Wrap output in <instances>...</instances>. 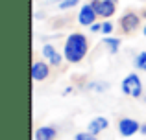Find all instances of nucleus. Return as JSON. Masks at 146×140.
<instances>
[{"mask_svg":"<svg viewBox=\"0 0 146 140\" xmlns=\"http://www.w3.org/2000/svg\"><path fill=\"white\" fill-rule=\"evenodd\" d=\"M139 133H143V135H146V126H141V131Z\"/></svg>","mask_w":146,"mask_h":140,"instance_id":"nucleus-19","label":"nucleus"},{"mask_svg":"<svg viewBox=\"0 0 146 140\" xmlns=\"http://www.w3.org/2000/svg\"><path fill=\"white\" fill-rule=\"evenodd\" d=\"M91 32H94V33H96V32H102V24H96V22H94V24L91 26Z\"/></svg>","mask_w":146,"mask_h":140,"instance_id":"nucleus-17","label":"nucleus"},{"mask_svg":"<svg viewBox=\"0 0 146 140\" xmlns=\"http://www.w3.org/2000/svg\"><path fill=\"white\" fill-rule=\"evenodd\" d=\"M96 11H94L93 4H83L82 7H80V13H78V22L82 26H93L94 22H96Z\"/></svg>","mask_w":146,"mask_h":140,"instance_id":"nucleus-5","label":"nucleus"},{"mask_svg":"<svg viewBox=\"0 0 146 140\" xmlns=\"http://www.w3.org/2000/svg\"><path fill=\"white\" fill-rule=\"evenodd\" d=\"M87 89L89 90H96V92H104V90L109 89V83H98V81H93L87 85Z\"/></svg>","mask_w":146,"mask_h":140,"instance_id":"nucleus-12","label":"nucleus"},{"mask_svg":"<svg viewBox=\"0 0 146 140\" xmlns=\"http://www.w3.org/2000/svg\"><path fill=\"white\" fill-rule=\"evenodd\" d=\"M74 140H98V137L93 135V133H89V131H82V133H76Z\"/></svg>","mask_w":146,"mask_h":140,"instance_id":"nucleus-14","label":"nucleus"},{"mask_svg":"<svg viewBox=\"0 0 146 140\" xmlns=\"http://www.w3.org/2000/svg\"><path fill=\"white\" fill-rule=\"evenodd\" d=\"M89 52V41L83 33H70L65 41V48H63V55L68 63L76 65L80 63Z\"/></svg>","mask_w":146,"mask_h":140,"instance_id":"nucleus-1","label":"nucleus"},{"mask_svg":"<svg viewBox=\"0 0 146 140\" xmlns=\"http://www.w3.org/2000/svg\"><path fill=\"white\" fill-rule=\"evenodd\" d=\"M143 70H144V72H146V65H144V66H143Z\"/></svg>","mask_w":146,"mask_h":140,"instance_id":"nucleus-21","label":"nucleus"},{"mask_svg":"<svg viewBox=\"0 0 146 140\" xmlns=\"http://www.w3.org/2000/svg\"><path fill=\"white\" fill-rule=\"evenodd\" d=\"M80 4V0H61L57 6H59L61 11H67V9H72V7H76Z\"/></svg>","mask_w":146,"mask_h":140,"instance_id":"nucleus-13","label":"nucleus"},{"mask_svg":"<svg viewBox=\"0 0 146 140\" xmlns=\"http://www.w3.org/2000/svg\"><path fill=\"white\" fill-rule=\"evenodd\" d=\"M113 30H115V26L111 24V22H104V24H102V33H104V35L113 33Z\"/></svg>","mask_w":146,"mask_h":140,"instance_id":"nucleus-16","label":"nucleus"},{"mask_svg":"<svg viewBox=\"0 0 146 140\" xmlns=\"http://www.w3.org/2000/svg\"><path fill=\"white\" fill-rule=\"evenodd\" d=\"M143 35L146 37V26H144V28H143Z\"/></svg>","mask_w":146,"mask_h":140,"instance_id":"nucleus-20","label":"nucleus"},{"mask_svg":"<svg viewBox=\"0 0 146 140\" xmlns=\"http://www.w3.org/2000/svg\"><path fill=\"white\" fill-rule=\"evenodd\" d=\"M139 131H141V124L137 120H133V118H120L118 120V133L122 137H126V138L133 137Z\"/></svg>","mask_w":146,"mask_h":140,"instance_id":"nucleus-4","label":"nucleus"},{"mask_svg":"<svg viewBox=\"0 0 146 140\" xmlns=\"http://www.w3.org/2000/svg\"><path fill=\"white\" fill-rule=\"evenodd\" d=\"M144 18H146V11H144Z\"/></svg>","mask_w":146,"mask_h":140,"instance_id":"nucleus-22","label":"nucleus"},{"mask_svg":"<svg viewBox=\"0 0 146 140\" xmlns=\"http://www.w3.org/2000/svg\"><path fill=\"white\" fill-rule=\"evenodd\" d=\"M43 55L46 57V61L52 66H59L61 63H63V57H65V55H61L52 44H44V46H43Z\"/></svg>","mask_w":146,"mask_h":140,"instance_id":"nucleus-9","label":"nucleus"},{"mask_svg":"<svg viewBox=\"0 0 146 140\" xmlns=\"http://www.w3.org/2000/svg\"><path fill=\"white\" fill-rule=\"evenodd\" d=\"M104 44L107 46V50H109V54H117L118 48H120V39H115V37H106L104 39Z\"/></svg>","mask_w":146,"mask_h":140,"instance_id":"nucleus-11","label":"nucleus"},{"mask_svg":"<svg viewBox=\"0 0 146 140\" xmlns=\"http://www.w3.org/2000/svg\"><path fill=\"white\" fill-rule=\"evenodd\" d=\"M139 24H141V17L137 13H133V11L124 13V15H122V18H120V28L124 30V33L135 32V30L139 28Z\"/></svg>","mask_w":146,"mask_h":140,"instance_id":"nucleus-6","label":"nucleus"},{"mask_svg":"<svg viewBox=\"0 0 146 140\" xmlns=\"http://www.w3.org/2000/svg\"><path fill=\"white\" fill-rule=\"evenodd\" d=\"M48 76H50V63L35 61L32 65V78H33V81H44Z\"/></svg>","mask_w":146,"mask_h":140,"instance_id":"nucleus-7","label":"nucleus"},{"mask_svg":"<svg viewBox=\"0 0 146 140\" xmlns=\"http://www.w3.org/2000/svg\"><path fill=\"white\" fill-rule=\"evenodd\" d=\"M61 0H43V4H46V6H50V4H59Z\"/></svg>","mask_w":146,"mask_h":140,"instance_id":"nucleus-18","label":"nucleus"},{"mask_svg":"<svg viewBox=\"0 0 146 140\" xmlns=\"http://www.w3.org/2000/svg\"><path fill=\"white\" fill-rule=\"evenodd\" d=\"M144 65H146V52H141V54L135 57V66L143 70V66H144Z\"/></svg>","mask_w":146,"mask_h":140,"instance_id":"nucleus-15","label":"nucleus"},{"mask_svg":"<svg viewBox=\"0 0 146 140\" xmlns=\"http://www.w3.org/2000/svg\"><path fill=\"white\" fill-rule=\"evenodd\" d=\"M91 4H93L96 15L102 18L113 17L115 11H117V0H93Z\"/></svg>","mask_w":146,"mask_h":140,"instance_id":"nucleus-3","label":"nucleus"},{"mask_svg":"<svg viewBox=\"0 0 146 140\" xmlns=\"http://www.w3.org/2000/svg\"><path fill=\"white\" fill-rule=\"evenodd\" d=\"M107 127H109V120H107L106 116H94V118L89 122V126H87V131L98 137V135L102 133V131H106Z\"/></svg>","mask_w":146,"mask_h":140,"instance_id":"nucleus-8","label":"nucleus"},{"mask_svg":"<svg viewBox=\"0 0 146 140\" xmlns=\"http://www.w3.org/2000/svg\"><path fill=\"white\" fill-rule=\"evenodd\" d=\"M57 129L52 126H41L35 129V140H56Z\"/></svg>","mask_w":146,"mask_h":140,"instance_id":"nucleus-10","label":"nucleus"},{"mask_svg":"<svg viewBox=\"0 0 146 140\" xmlns=\"http://www.w3.org/2000/svg\"><path fill=\"white\" fill-rule=\"evenodd\" d=\"M122 92L126 96L131 98H141L143 96V81L137 74H128L124 79H122Z\"/></svg>","mask_w":146,"mask_h":140,"instance_id":"nucleus-2","label":"nucleus"}]
</instances>
